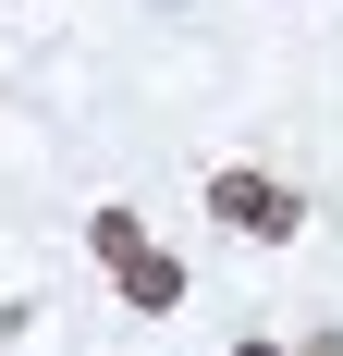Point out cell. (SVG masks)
<instances>
[{
    "label": "cell",
    "instance_id": "1",
    "mask_svg": "<svg viewBox=\"0 0 343 356\" xmlns=\"http://www.w3.org/2000/svg\"><path fill=\"white\" fill-rule=\"evenodd\" d=\"M208 221H221V234H245V246H294V221H307V197H294V184L282 172H208Z\"/></svg>",
    "mask_w": 343,
    "mask_h": 356
},
{
    "label": "cell",
    "instance_id": "2",
    "mask_svg": "<svg viewBox=\"0 0 343 356\" xmlns=\"http://www.w3.org/2000/svg\"><path fill=\"white\" fill-rule=\"evenodd\" d=\"M110 283H123V307H147V320H172V307H184V258L135 234V246L110 258Z\"/></svg>",
    "mask_w": 343,
    "mask_h": 356
},
{
    "label": "cell",
    "instance_id": "3",
    "mask_svg": "<svg viewBox=\"0 0 343 356\" xmlns=\"http://www.w3.org/2000/svg\"><path fill=\"white\" fill-rule=\"evenodd\" d=\"M233 356H282V344H270V332H245V344H233Z\"/></svg>",
    "mask_w": 343,
    "mask_h": 356
}]
</instances>
